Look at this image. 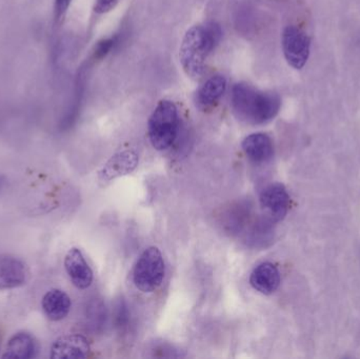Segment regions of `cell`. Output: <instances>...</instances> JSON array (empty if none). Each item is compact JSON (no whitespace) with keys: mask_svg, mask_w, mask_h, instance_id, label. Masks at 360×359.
<instances>
[{"mask_svg":"<svg viewBox=\"0 0 360 359\" xmlns=\"http://www.w3.org/2000/svg\"><path fill=\"white\" fill-rule=\"evenodd\" d=\"M231 103L235 115L249 124H264L276 117L281 110L278 95L264 92L251 84L239 82L232 89Z\"/></svg>","mask_w":360,"mask_h":359,"instance_id":"1","label":"cell"},{"mask_svg":"<svg viewBox=\"0 0 360 359\" xmlns=\"http://www.w3.org/2000/svg\"><path fill=\"white\" fill-rule=\"evenodd\" d=\"M179 114L173 101L160 100L154 109L148 124L150 143L158 151L169 149L179 133Z\"/></svg>","mask_w":360,"mask_h":359,"instance_id":"2","label":"cell"},{"mask_svg":"<svg viewBox=\"0 0 360 359\" xmlns=\"http://www.w3.org/2000/svg\"><path fill=\"white\" fill-rule=\"evenodd\" d=\"M211 53L202 25H194L184 34L179 50V59L182 69L191 78L200 77L205 70V59Z\"/></svg>","mask_w":360,"mask_h":359,"instance_id":"3","label":"cell"},{"mask_svg":"<svg viewBox=\"0 0 360 359\" xmlns=\"http://www.w3.org/2000/svg\"><path fill=\"white\" fill-rule=\"evenodd\" d=\"M166 275V263L160 249H146L135 263L133 282L143 293H151L162 286Z\"/></svg>","mask_w":360,"mask_h":359,"instance_id":"4","label":"cell"},{"mask_svg":"<svg viewBox=\"0 0 360 359\" xmlns=\"http://www.w3.org/2000/svg\"><path fill=\"white\" fill-rule=\"evenodd\" d=\"M281 46L285 60L290 67L302 70L310 56L311 40L306 32L294 25L285 27L281 36Z\"/></svg>","mask_w":360,"mask_h":359,"instance_id":"5","label":"cell"},{"mask_svg":"<svg viewBox=\"0 0 360 359\" xmlns=\"http://www.w3.org/2000/svg\"><path fill=\"white\" fill-rule=\"evenodd\" d=\"M139 155L134 150H124L114 154L98 172V181L105 185L114 179L131 174L139 167Z\"/></svg>","mask_w":360,"mask_h":359,"instance_id":"6","label":"cell"},{"mask_svg":"<svg viewBox=\"0 0 360 359\" xmlns=\"http://www.w3.org/2000/svg\"><path fill=\"white\" fill-rule=\"evenodd\" d=\"M29 268L13 255H0V291L20 288L29 280Z\"/></svg>","mask_w":360,"mask_h":359,"instance_id":"7","label":"cell"},{"mask_svg":"<svg viewBox=\"0 0 360 359\" xmlns=\"http://www.w3.org/2000/svg\"><path fill=\"white\" fill-rule=\"evenodd\" d=\"M260 206L274 221L285 218L290 208V195L285 185L275 183L264 188L260 194Z\"/></svg>","mask_w":360,"mask_h":359,"instance_id":"8","label":"cell"},{"mask_svg":"<svg viewBox=\"0 0 360 359\" xmlns=\"http://www.w3.org/2000/svg\"><path fill=\"white\" fill-rule=\"evenodd\" d=\"M65 269L76 288L79 290L90 288L94 275L79 249H70L65 257Z\"/></svg>","mask_w":360,"mask_h":359,"instance_id":"9","label":"cell"},{"mask_svg":"<svg viewBox=\"0 0 360 359\" xmlns=\"http://www.w3.org/2000/svg\"><path fill=\"white\" fill-rule=\"evenodd\" d=\"M91 352L90 343L84 335L70 334L59 337L51 348L52 358H84Z\"/></svg>","mask_w":360,"mask_h":359,"instance_id":"10","label":"cell"},{"mask_svg":"<svg viewBox=\"0 0 360 359\" xmlns=\"http://www.w3.org/2000/svg\"><path fill=\"white\" fill-rule=\"evenodd\" d=\"M281 272L272 263H262L252 271L250 284L258 292L271 295L276 292L281 285Z\"/></svg>","mask_w":360,"mask_h":359,"instance_id":"11","label":"cell"},{"mask_svg":"<svg viewBox=\"0 0 360 359\" xmlns=\"http://www.w3.org/2000/svg\"><path fill=\"white\" fill-rule=\"evenodd\" d=\"M39 346L35 337L27 331L15 333L6 344L2 358L31 359L37 356Z\"/></svg>","mask_w":360,"mask_h":359,"instance_id":"12","label":"cell"},{"mask_svg":"<svg viewBox=\"0 0 360 359\" xmlns=\"http://www.w3.org/2000/svg\"><path fill=\"white\" fill-rule=\"evenodd\" d=\"M241 147L247 157L255 164L269 162L274 155L272 139L264 133H254L245 137Z\"/></svg>","mask_w":360,"mask_h":359,"instance_id":"13","label":"cell"},{"mask_svg":"<svg viewBox=\"0 0 360 359\" xmlns=\"http://www.w3.org/2000/svg\"><path fill=\"white\" fill-rule=\"evenodd\" d=\"M72 301L65 291L52 289L42 297L41 308L44 315L51 322H60L69 315Z\"/></svg>","mask_w":360,"mask_h":359,"instance_id":"14","label":"cell"},{"mask_svg":"<svg viewBox=\"0 0 360 359\" xmlns=\"http://www.w3.org/2000/svg\"><path fill=\"white\" fill-rule=\"evenodd\" d=\"M226 91L224 76L215 75L207 80L199 89L196 95L197 105L202 109L213 107L224 96Z\"/></svg>","mask_w":360,"mask_h":359,"instance_id":"15","label":"cell"},{"mask_svg":"<svg viewBox=\"0 0 360 359\" xmlns=\"http://www.w3.org/2000/svg\"><path fill=\"white\" fill-rule=\"evenodd\" d=\"M202 29L205 41H207V46H209L210 50L212 52L216 48V46L219 44L220 39H221V27H220L218 23L210 21V22L202 25Z\"/></svg>","mask_w":360,"mask_h":359,"instance_id":"16","label":"cell"},{"mask_svg":"<svg viewBox=\"0 0 360 359\" xmlns=\"http://www.w3.org/2000/svg\"><path fill=\"white\" fill-rule=\"evenodd\" d=\"M116 42H117V38L116 37L105 38V39L101 40L95 46L94 55H93L94 59H103V57L107 56L115 46Z\"/></svg>","mask_w":360,"mask_h":359,"instance_id":"17","label":"cell"},{"mask_svg":"<svg viewBox=\"0 0 360 359\" xmlns=\"http://www.w3.org/2000/svg\"><path fill=\"white\" fill-rule=\"evenodd\" d=\"M71 2L72 0H55L54 17L56 22L63 20V17H65L68 10H69Z\"/></svg>","mask_w":360,"mask_h":359,"instance_id":"18","label":"cell"},{"mask_svg":"<svg viewBox=\"0 0 360 359\" xmlns=\"http://www.w3.org/2000/svg\"><path fill=\"white\" fill-rule=\"evenodd\" d=\"M120 0H95L94 11L97 14H105L111 12Z\"/></svg>","mask_w":360,"mask_h":359,"instance_id":"19","label":"cell"},{"mask_svg":"<svg viewBox=\"0 0 360 359\" xmlns=\"http://www.w3.org/2000/svg\"><path fill=\"white\" fill-rule=\"evenodd\" d=\"M4 183H6V179L0 175V193H1L2 189H4Z\"/></svg>","mask_w":360,"mask_h":359,"instance_id":"20","label":"cell"}]
</instances>
